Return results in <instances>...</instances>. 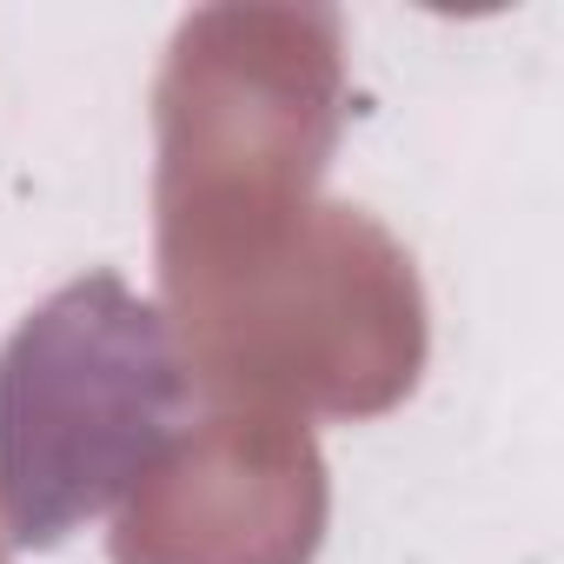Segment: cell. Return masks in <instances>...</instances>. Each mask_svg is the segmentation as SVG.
Here are the masks:
<instances>
[{"mask_svg":"<svg viewBox=\"0 0 564 564\" xmlns=\"http://www.w3.org/2000/svg\"><path fill=\"white\" fill-rule=\"evenodd\" d=\"M193 386L160 306L113 272L74 279L0 352V518L41 551L127 498L186 425Z\"/></svg>","mask_w":564,"mask_h":564,"instance_id":"obj_1","label":"cell"}]
</instances>
